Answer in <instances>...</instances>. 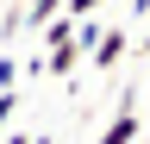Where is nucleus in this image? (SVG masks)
Wrapping results in <instances>:
<instances>
[{
  "label": "nucleus",
  "mask_w": 150,
  "mask_h": 144,
  "mask_svg": "<svg viewBox=\"0 0 150 144\" xmlns=\"http://www.w3.org/2000/svg\"><path fill=\"white\" fill-rule=\"evenodd\" d=\"M13 106H19V88H13V94H0V125L13 119Z\"/></svg>",
  "instance_id": "6"
},
{
  "label": "nucleus",
  "mask_w": 150,
  "mask_h": 144,
  "mask_svg": "<svg viewBox=\"0 0 150 144\" xmlns=\"http://www.w3.org/2000/svg\"><path fill=\"white\" fill-rule=\"evenodd\" d=\"M94 144H138V113H131V100L119 106V113H112V125H106V132L94 138Z\"/></svg>",
  "instance_id": "2"
},
{
  "label": "nucleus",
  "mask_w": 150,
  "mask_h": 144,
  "mask_svg": "<svg viewBox=\"0 0 150 144\" xmlns=\"http://www.w3.org/2000/svg\"><path fill=\"white\" fill-rule=\"evenodd\" d=\"M0 144H31V138H25V132H6V138H0Z\"/></svg>",
  "instance_id": "8"
},
{
  "label": "nucleus",
  "mask_w": 150,
  "mask_h": 144,
  "mask_svg": "<svg viewBox=\"0 0 150 144\" xmlns=\"http://www.w3.org/2000/svg\"><path fill=\"white\" fill-rule=\"evenodd\" d=\"M144 144H150V138H144Z\"/></svg>",
  "instance_id": "11"
},
{
  "label": "nucleus",
  "mask_w": 150,
  "mask_h": 144,
  "mask_svg": "<svg viewBox=\"0 0 150 144\" xmlns=\"http://www.w3.org/2000/svg\"><path fill=\"white\" fill-rule=\"evenodd\" d=\"M13 82H19V57H0V94H13Z\"/></svg>",
  "instance_id": "5"
},
{
  "label": "nucleus",
  "mask_w": 150,
  "mask_h": 144,
  "mask_svg": "<svg viewBox=\"0 0 150 144\" xmlns=\"http://www.w3.org/2000/svg\"><path fill=\"white\" fill-rule=\"evenodd\" d=\"M56 13H63V0H25V6H19V25H38V31H44Z\"/></svg>",
  "instance_id": "3"
},
{
  "label": "nucleus",
  "mask_w": 150,
  "mask_h": 144,
  "mask_svg": "<svg viewBox=\"0 0 150 144\" xmlns=\"http://www.w3.org/2000/svg\"><path fill=\"white\" fill-rule=\"evenodd\" d=\"M125 50H131V38H125L119 25H106V31H100V44L88 50V63H94V69H119V63H125Z\"/></svg>",
  "instance_id": "1"
},
{
  "label": "nucleus",
  "mask_w": 150,
  "mask_h": 144,
  "mask_svg": "<svg viewBox=\"0 0 150 144\" xmlns=\"http://www.w3.org/2000/svg\"><path fill=\"white\" fill-rule=\"evenodd\" d=\"M138 50H144V57H150V25H144V38H138Z\"/></svg>",
  "instance_id": "9"
},
{
  "label": "nucleus",
  "mask_w": 150,
  "mask_h": 144,
  "mask_svg": "<svg viewBox=\"0 0 150 144\" xmlns=\"http://www.w3.org/2000/svg\"><path fill=\"white\" fill-rule=\"evenodd\" d=\"M0 13H6V0H0Z\"/></svg>",
  "instance_id": "10"
},
{
  "label": "nucleus",
  "mask_w": 150,
  "mask_h": 144,
  "mask_svg": "<svg viewBox=\"0 0 150 144\" xmlns=\"http://www.w3.org/2000/svg\"><path fill=\"white\" fill-rule=\"evenodd\" d=\"M100 6H106V0H63V13H69L75 25H81V19H94V13H100Z\"/></svg>",
  "instance_id": "4"
},
{
  "label": "nucleus",
  "mask_w": 150,
  "mask_h": 144,
  "mask_svg": "<svg viewBox=\"0 0 150 144\" xmlns=\"http://www.w3.org/2000/svg\"><path fill=\"white\" fill-rule=\"evenodd\" d=\"M125 6H131V13H138V19H150V0H125Z\"/></svg>",
  "instance_id": "7"
}]
</instances>
